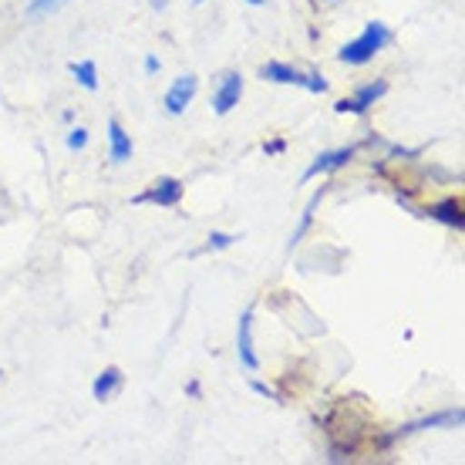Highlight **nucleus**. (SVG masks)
I'll return each mask as SVG.
<instances>
[{"instance_id":"9d476101","label":"nucleus","mask_w":465,"mask_h":465,"mask_svg":"<svg viewBox=\"0 0 465 465\" xmlns=\"http://www.w3.org/2000/svg\"><path fill=\"white\" fill-rule=\"evenodd\" d=\"M122 381H125V374L118 371V368H105V371L94 378L92 384V395L94 401H112V398L122 391Z\"/></svg>"},{"instance_id":"412c9836","label":"nucleus","mask_w":465,"mask_h":465,"mask_svg":"<svg viewBox=\"0 0 465 465\" xmlns=\"http://www.w3.org/2000/svg\"><path fill=\"white\" fill-rule=\"evenodd\" d=\"M142 68H145V74H155V71L163 68V64H159V58H155V54H145V61H142Z\"/></svg>"},{"instance_id":"6ab92c4d","label":"nucleus","mask_w":465,"mask_h":465,"mask_svg":"<svg viewBox=\"0 0 465 465\" xmlns=\"http://www.w3.org/2000/svg\"><path fill=\"white\" fill-rule=\"evenodd\" d=\"M253 391L256 395H263V398H273V401H283V395L280 391H273L270 384H263V381H253Z\"/></svg>"},{"instance_id":"aec40b11","label":"nucleus","mask_w":465,"mask_h":465,"mask_svg":"<svg viewBox=\"0 0 465 465\" xmlns=\"http://www.w3.org/2000/svg\"><path fill=\"white\" fill-rule=\"evenodd\" d=\"M287 149V142L283 139H273V142H263V152H267V155H280V152Z\"/></svg>"},{"instance_id":"f257e3e1","label":"nucleus","mask_w":465,"mask_h":465,"mask_svg":"<svg viewBox=\"0 0 465 465\" xmlns=\"http://www.w3.org/2000/svg\"><path fill=\"white\" fill-rule=\"evenodd\" d=\"M388 45H391V31H388V24L371 21V24H364V31H361L354 41H348V45L341 47L338 61L341 64H351V68H361V64L374 61V54L384 51Z\"/></svg>"},{"instance_id":"f03ea898","label":"nucleus","mask_w":465,"mask_h":465,"mask_svg":"<svg viewBox=\"0 0 465 465\" xmlns=\"http://www.w3.org/2000/svg\"><path fill=\"white\" fill-rule=\"evenodd\" d=\"M465 421V411L462 408H449V411H439V415H429V419H419V421H408L401 425L398 431H391L384 445L395 442V439H405V435H415V431H429V429H459Z\"/></svg>"},{"instance_id":"f3484780","label":"nucleus","mask_w":465,"mask_h":465,"mask_svg":"<svg viewBox=\"0 0 465 465\" xmlns=\"http://www.w3.org/2000/svg\"><path fill=\"white\" fill-rule=\"evenodd\" d=\"M236 240H240V236H232V232H210L206 250H226V246H232Z\"/></svg>"},{"instance_id":"6e6552de","label":"nucleus","mask_w":465,"mask_h":465,"mask_svg":"<svg viewBox=\"0 0 465 465\" xmlns=\"http://www.w3.org/2000/svg\"><path fill=\"white\" fill-rule=\"evenodd\" d=\"M354 152L358 145H344V149H331V152H321L314 163L307 165V173H303V183H311L314 175H324V173H334L341 165H348L354 159Z\"/></svg>"},{"instance_id":"1a4fd4ad","label":"nucleus","mask_w":465,"mask_h":465,"mask_svg":"<svg viewBox=\"0 0 465 465\" xmlns=\"http://www.w3.org/2000/svg\"><path fill=\"white\" fill-rule=\"evenodd\" d=\"M132 159V139L128 132L118 125V118H108V163L125 165Z\"/></svg>"},{"instance_id":"4468645a","label":"nucleus","mask_w":465,"mask_h":465,"mask_svg":"<svg viewBox=\"0 0 465 465\" xmlns=\"http://www.w3.org/2000/svg\"><path fill=\"white\" fill-rule=\"evenodd\" d=\"M324 193H327V189H321V193H317V196L311 199V203H307V210H303V216H301V226H297V230H293V236H291V246L301 243L303 232H307V226L314 223V210H317V203H321V196H324Z\"/></svg>"},{"instance_id":"423d86ee","label":"nucleus","mask_w":465,"mask_h":465,"mask_svg":"<svg viewBox=\"0 0 465 465\" xmlns=\"http://www.w3.org/2000/svg\"><path fill=\"white\" fill-rule=\"evenodd\" d=\"M196 92H199L196 74H179V78L173 82V88H169V92H165V98H163L165 112H169V115H183V112L193 105Z\"/></svg>"},{"instance_id":"a211bd4d","label":"nucleus","mask_w":465,"mask_h":465,"mask_svg":"<svg viewBox=\"0 0 465 465\" xmlns=\"http://www.w3.org/2000/svg\"><path fill=\"white\" fill-rule=\"evenodd\" d=\"M84 145H88V132H84V128H71V132H68V149L78 152V149H84Z\"/></svg>"},{"instance_id":"b1692460","label":"nucleus","mask_w":465,"mask_h":465,"mask_svg":"<svg viewBox=\"0 0 465 465\" xmlns=\"http://www.w3.org/2000/svg\"><path fill=\"white\" fill-rule=\"evenodd\" d=\"M246 4H250V7H263V4H267V0H246Z\"/></svg>"},{"instance_id":"ddd939ff","label":"nucleus","mask_w":465,"mask_h":465,"mask_svg":"<svg viewBox=\"0 0 465 465\" xmlns=\"http://www.w3.org/2000/svg\"><path fill=\"white\" fill-rule=\"evenodd\" d=\"M71 74H74V82L82 84L84 92H98V68H94V61H74Z\"/></svg>"},{"instance_id":"393cba45","label":"nucleus","mask_w":465,"mask_h":465,"mask_svg":"<svg viewBox=\"0 0 465 465\" xmlns=\"http://www.w3.org/2000/svg\"><path fill=\"white\" fill-rule=\"evenodd\" d=\"M193 4H206V0H193Z\"/></svg>"},{"instance_id":"0eeeda50","label":"nucleus","mask_w":465,"mask_h":465,"mask_svg":"<svg viewBox=\"0 0 465 465\" xmlns=\"http://www.w3.org/2000/svg\"><path fill=\"white\" fill-rule=\"evenodd\" d=\"M236 354H240V364H243L246 371H260V358H256V348H253V311L240 314V324H236Z\"/></svg>"},{"instance_id":"7ed1b4c3","label":"nucleus","mask_w":465,"mask_h":465,"mask_svg":"<svg viewBox=\"0 0 465 465\" xmlns=\"http://www.w3.org/2000/svg\"><path fill=\"white\" fill-rule=\"evenodd\" d=\"M240 98H243V74L240 71H223L220 82H216V92H213V112L230 115L232 108L240 105Z\"/></svg>"},{"instance_id":"f8f14e48","label":"nucleus","mask_w":465,"mask_h":465,"mask_svg":"<svg viewBox=\"0 0 465 465\" xmlns=\"http://www.w3.org/2000/svg\"><path fill=\"white\" fill-rule=\"evenodd\" d=\"M425 213H429L431 220L445 223V226H455V230H462V223H465L462 203H459V199H445V203H435V206H429Z\"/></svg>"},{"instance_id":"dca6fc26","label":"nucleus","mask_w":465,"mask_h":465,"mask_svg":"<svg viewBox=\"0 0 465 465\" xmlns=\"http://www.w3.org/2000/svg\"><path fill=\"white\" fill-rule=\"evenodd\" d=\"M303 88H307L311 94H324V92H327L324 74H317V71H311V74H303Z\"/></svg>"},{"instance_id":"4be33fe9","label":"nucleus","mask_w":465,"mask_h":465,"mask_svg":"<svg viewBox=\"0 0 465 465\" xmlns=\"http://www.w3.org/2000/svg\"><path fill=\"white\" fill-rule=\"evenodd\" d=\"M186 395L189 398H199V381H189L186 384Z\"/></svg>"},{"instance_id":"2eb2a0df","label":"nucleus","mask_w":465,"mask_h":465,"mask_svg":"<svg viewBox=\"0 0 465 465\" xmlns=\"http://www.w3.org/2000/svg\"><path fill=\"white\" fill-rule=\"evenodd\" d=\"M68 0H27V14L31 17H41V14H51L58 11V7H64Z\"/></svg>"},{"instance_id":"39448f33","label":"nucleus","mask_w":465,"mask_h":465,"mask_svg":"<svg viewBox=\"0 0 465 465\" xmlns=\"http://www.w3.org/2000/svg\"><path fill=\"white\" fill-rule=\"evenodd\" d=\"M384 94H388V82H371V84H364V88H358L351 98L338 102L334 112H338V115H364L374 102H381Z\"/></svg>"},{"instance_id":"20e7f679","label":"nucleus","mask_w":465,"mask_h":465,"mask_svg":"<svg viewBox=\"0 0 465 465\" xmlns=\"http://www.w3.org/2000/svg\"><path fill=\"white\" fill-rule=\"evenodd\" d=\"M179 199H183V183L173 179V175H159V179H155L145 193H139L132 203H135V206H142V203H152V206H179Z\"/></svg>"},{"instance_id":"9b49d317","label":"nucleus","mask_w":465,"mask_h":465,"mask_svg":"<svg viewBox=\"0 0 465 465\" xmlns=\"http://www.w3.org/2000/svg\"><path fill=\"white\" fill-rule=\"evenodd\" d=\"M260 78L263 82H273V84H301L303 88V71L291 68V64H280V61H270L260 68Z\"/></svg>"},{"instance_id":"5701e85b","label":"nucleus","mask_w":465,"mask_h":465,"mask_svg":"<svg viewBox=\"0 0 465 465\" xmlns=\"http://www.w3.org/2000/svg\"><path fill=\"white\" fill-rule=\"evenodd\" d=\"M165 4H169V0H152V7H155V11H163Z\"/></svg>"}]
</instances>
